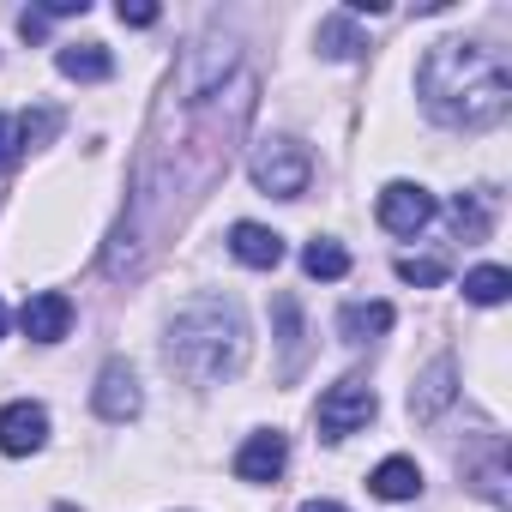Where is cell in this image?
Returning <instances> with one entry per match:
<instances>
[{
	"label": "cell",
	"instance_id": "1",
	"mask_svg": "<svg viewBox=\"0 0 512 512\" xmlns=\"http://www.w3.org/2000/svg\"><path fill=\"white\" fill-rule=\"evenodd\" d=\"M253 91H260V79L235 67L229 43H193L181 55V73L139 157V199L109 241V278L139 272L145 235L169 229V217H181L217 175H229L235 145L253 121Z\"/></svg>",
	"mask_w": 512,
	"mask_h": 512
},
{
	"label": "cell",
	"instance_id": "2",
	"mask_svg": "<svg viewBox=\"0 0 512 512\" xmlns=\"http://www.w3.org/2000/svg\"><path fill=\"white\" fill-rule=\"evenodd\" d=\"M416 97L440 127H494L512 109L506 55L482 43H434L416 67Z\"/></svg>",
	"mask_w": 512,
	"mask_h": 512
},
{
	"label": "cell",
	"instance_id": "3",
	"mask_svg": "<svg viewBox=\"0 0 512 512\" xmlns=\"http://www.w3.org/2000/svg\"><path fill=\"white\" fill-rule=\"evenodd\" d=\"M247 362V320L235 302L223 296H199L175 314L169 326V368L187 374L193 386H217V380H235Z\"/></svg>",
	"mask_w": 512,
	"mask_h": 512
},
{
	"label": "cell",
	"instance_id": "4",
	"mask_svg": "<svg viewBox=\"0 0 512 512\" xmlns=\"http://www.w3.org/2000/svg\"><path fill=\"white\" fill-rule=\"evenodd\" d=\"M247 175H253V187L272 193V199H302L308 175H314V157L296 139H260L253 157H247Z\"/></svg>",
	"mask_w": 512,
	"mask_h": 512
},
{
	"label": "cell",
	"instance_id": "5",
	"mask_svg": "<svg viewBox=\"0 0 512 512\" xmlns=\"http://www.w3.org/2000/svg\"><path fill=\"white\" fill-rule=\"evenodd\" d=\"M374 410H380L374 386H368L362 374H344L338 386H326V392H320V410H314V422H320V434H326V440H344V434L368 428V422H374Z\"/></svg>",
	"mask_w": 512,
	"mask_h": 512
},
{
	"label": "cell",
	"instance_id": "6",
	"mask_svg": "<svg viewBox=\"0 0 512 512\" xmlns=\"http://www.w3.org/2000/svg\"><path fill=\"white\" fill-rule=\"evenodd\" d=\"M91 404H97V416L103 422H133L139 416V374L115 356V362H103V374H97V392H91Z\"/></svg>",
	"mask_w": 512,
	"mask_h": 512
},
{
	"label": "cell",
	"instance_id": "7",
	"mask_svg": "<svg viewBox=\"0 0 512 512\" xmlns=\"http://www.w3.org/2000/svg\"><path fill=\"white\" fill-rule=\"evenodd\" d=\"M43 440H49V410L43 404L19 398V404L0 410V452H7V458H31Z\"/></svg>",
	"mask_w": 512,
	"mask_h": 512
},
{
	"label": "cell",
	"instance_id": "8",
	"mask_svg": "<svg viewBox=\"0 0 512 512\" xmlns=\"http://www.w3.org/2000/svg\"><path fill=\"white\" fill-rule=\"evenodd\" d=\"M290 464V440L278 428H260V434H247V446L235 452V476L241 482H278Z\"/></svg>",
	"mask_w": 512,
	"mask_h": 512
},
{
	"label": "cell",
	"instance_id": "9",
	"mask_svg": "<svg viewBox=\"0 0 512 512\" xmlns=\"http://www.w3.org/2000/svg\"><path fill=\"white\" fill-rule=\"evenodd\" d=\"M428 217H434V193H428V187H416V181H392V187L380 193V223H386L392 235H416Z\"/></svg>",
	"mask_w": 512,
	"mask_h": 512
},
{
	"label": "cell",
	"instance_id": "10",
	"mask_svg": "<svg viewBox=\"0 0 512 512\" xmlns=\"http://www.w3.org/2000/svg\"><path fill=\"white\" fill-rule=\"evenodd\" d=\"M19 326H25V338H31V344H61V338H67V326H73V302H67L61 290H37V296L25 302Z\"/></svg>",
	"mask_w": 512,
	"mask_h": 512
},
{
	"label": "cell",
	"instance_id": "11",
	"mask_svg": "<svg viewBox=\"0 0 512 512\" xmlns=\"http://www.w3.org/2000/svg\"><path fill=\"white\" fill-rule=\"evenodd\" d=\"M229 253H235L241 266H253V272H272L284 260V235L266 229V223H235L229 229Z\"/></svg>",
	"mask_w": 512,
	"mask_h": 512
},
{
	"label": "cell",
	"instance_id": "12",
	"mask_svg": "<svg viewBox=\"0 0 512 512\" xmlns=\"http://www.w3.org/2000/svg\"><path fill=\"white\" fill-rule=\"evenodd\" d=\"M452 398H458V368H452V356H440V362L422 374V386L410 392V416H416V422H434Z\"/></svg>",
	"mask_w": 512,
	"mask_h": 512
},
{
	"label": "cell",
	"instance_id": "13",
	"mask_svg": "<svg viewBox=\"0 0 512 512\" xmlns=\"http://www.w3.org/2000/svg\"><path fill=\"white\" fill-rule=\"evenodd\" d=\"M55 67H61L67 79H85V85H103V79L115 73V55H109L103 43H67V49H55Z\"/></svg>",
	"mask_w": 512,
	"mask_h": 512
},
{
	"label": "cell",
	"instance_id": "14",
	"mask_svg": "<svg viewBox=\"0 0 512 512\" xmlns=\"http://www.w3.org/2000/svg\"><path fill=\"white\" fill-rule=\"evenodd\" d=\"M392 308L386 302H350L344 314H338V332L350 338V344H368V338H380V332H392Z\"/></svg>",
	"mask_w": 512,
	"mask_h": 512
},
{
	"label": "cell",
	"instance_id": "15",
	"mask_svg": "<svg viewBox=\"0 0 512 512\" xmlns=\"http://www.w3.org/2000/svg\"><path fill=\"white\" fill-rule=\"evenodd\" d=\"M368 488H374L380 500H416V494H422V470H416L410 458H386V464L368 476Z\"/></svg>",
	"mask_w": 512,
	"mask_h": 512
},
{
	"label": "cell",
	"instance_id": "16",
	"mask_svg": "<svg viewBox=\"0 0 512 512\" xmlns=\"http://www.w3.org/2000/svg\"><path fill=\"white\" fill-rule=\"evenodd\" d=\"M320 49L332 61H356V55H368V37L350 25V13H332V19H320Z\"/></svg>",
	"mask_w": 512,
	"mask_h": 512
},
{
	"label": "cell",
	"instance_id": "17",
	"mask_svg": "<svg viewBox=\"0 0 512 512\" xmlns=\"http://www.w3.org/2000/svg\"><path fill=\"white\" fill-rule=\"evenodd\" d=\"M452 223H458V235H464V241H482V235H488V223H494V193H458Z\"/></svg>",
	"mask_w": 512,
	"mask_h": 512
},
{
	"label": "cell",
	"instance_id": "18",
	"mask_svg": "<svg viewBox=\"0 0 512 512\" xmlns=\"http://www.w3.org/2000/svg\"><path fill=\"white\" fill-rule=\"evenodd\" d=\"M464 296H470L476 308H500V302L512 296V272H506V266H476V272L464 278Z\"/></svg>",
	"mask_w": 512,
	"mask_h": 512
},
{
	"label": "cell",
	"instance_id": "19",
	"mask_svg": "<svg viewBox=\"0 0 512 512\" xmlns=\"http://www.w3.org/2000/svg\"><path fill=\"white\" fill-rule=\"evenodd\" d=\"M302 266H308V278H344V272H350V253H344L338 241H308Z\"/></svg>",
	"mask_w": 512,
	"mask_h": 512
},
{
	"label": "cell",
	"instance_id": "20",
	"mask_svg": "<svg viewBox=\"0 0 512 512\" xmlns=\"http://www.w3.org/2000/svg\"><path fill=\"white\" fill-rule=\"evenodd\" d=\"M398 278L434 290V284H446V260H416V253H404V260H398Z\"/></svg>",
	"mask_w": 512,
	"mask_h": 512
},
{
	"label": "cell",
	"instance_id": "21",
	"mask_svg": "<svg viewBox=\"0 0 512 512\" xmlns=\"http://www.w3.org/2000/svg\"><path fill=\"white\" fill-rule=\"evenodd\" d=\"M55 127H61L55 109H31V115L19 121V145H43V139H55Z\"/></svg>",
	"mask_w": 512,
	"mask_h": 512
},
{
	"label": "cell",
	"instance_id": "22",
	"mask_svg": "<svg viewBox=\"0 0 512 512\" xmlns=\"http://www.w3.org/2000/svg\"><path fill=\"white\" fill-rule=\"evenodd\" d=\"M19 151H25V145H19V121H13V115H0V175L19 163Z\"/></svg>",
	"mask_w": 512,
	"mask_h": 512
},
{
	"label": "cell",
	"instance_id": "23",
	"mask_svg": "<svg viewBox=\"0 0 512 512\" xmlns=\"http://www.w3.org/2000/svg\"><path fill=\"white\" fill-rule=\"evenodd\" d=\"M163 13L151 7V0H121V25H133V31H145V25H157Z\"/></svg>",
	"mask_w": 512,
	"mask_h": 512
},
{
	"label": "cell",
	"instance_id": "24",
	"mask_svg": "<svg viewBox=\"0 0 512 512\" xmlns=\"http://www.w3.org/2000/svg\"><path fill=\"white\" fill-rule=\"evenodd\" d=\"M302 512H350V506H338V500H308Z\"/></svg>",
	"mask_w": 512,
	"mask_h": 512
},
{
	"label": "cell",
	"instance_id": "25",
	"mask_svg": "<svg viewBox=\"0 0 512 512\" xmlns=\"http://www.w3.org/2000/svg\"><path fill=\"white\" fill-rule=\"evenodd\" d=\"M0 332H7V302H0Z\"/></svg>",
	"mask_w": 512,
	"mask_h": 512
}]
</instances>
